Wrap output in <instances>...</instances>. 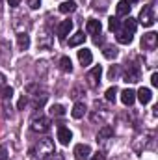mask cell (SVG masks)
<instances>
[{
  "instance_id": "obj_1",
  "label": "cell",
  "mask_w": 158,
  "mask_h": 160,
  "mask_svg": "<svg viewBox=\"0 0 158 160\" xmlns=\"http://www.w3.org/2000/svg\"><path fill=\"white\" fill-rule=\"evenodd\" d=\"M50 155H54V142L50 138H41V140H37L32 145L30 153H28L30 158H36V160H43V158H47V157H50Z\"/></svg>"
},
{
  "instance_id": "obj_2",
  "label": "cell",
  "mask_w": 158,
  "mask_h": 160,
  "mask_svg": "<svg viewBox=\"0 0 158 160\" xmlns=\"http://www.w3.org/2000/svg\"><path fill=\"white\" fill-rule=\"evenodd\" d=\"M138 21H140V24H143V26H147V28L155 24V8H153V4L143 6V9L140 11Z\"/></svg>"
},
{
  "instance_id": "obj_3",
  "label": "cell",
  "mask_w": 158,
  "mask_h": 160,
  "mask_svg": "<svg viewBox=\"0 0 158 160\" xmlns=\"http://www.w3.org/2000/svg\"><path fill=\"white\" fill-rule=\"evenodd\" d=\"M101 75H102V67H101V65H95V67L86 75L87 86H89V88H97L99 82H101Z\"/></svg>"
},
{
  "instance_id": "obj_4",
  "label": "cell",
  "mask_w": 158,
  "mask_h": 160,
  "mask_svg": "<svg viewBox=\"0 0 158 160\" xmlns=\"http://www.w3.org/2000/svg\"><path fill=\"white\" fill-rule=\"evenodd\" d=\"M158 43V34L156 32H149L141 38V48L143 50H155Z\"/></svg>"
},
{
  "instance_id": "obj_5",
  "label": "cell",
  "mask_w": 158,
  "mask_h": 160,
  "mask_svg": "<svg viewBox=\"0 0 158 160\" xmlns=\"http://www.w3.org/2000/svg\"><path fill=\"white\" fill-rule=\"evenodd\" d=\"M50 128V119L45 118V116H39V118H34L32 121V130L34 132H47Z\"/></svg>"
},
{
  "instance_id": "obj_6",
  "label": "cell",
  "mask_w": 158,
  "mask_h": 160,
  "mask_svg": "<svg viewBox=\"0 0 158 160\" xmlns=\"http://www.w3.org/2000/svg\"><path fill=\"white\" fill-rule=\"evenodd\" d=\"M73 153H75V158L77 160H87L89 155H91V147L87 143H78Z\"/></svg>"
},
{
  "instance_id": "obj_7",
  "label": "cell",
  "mask_w": 158,
  "mask_h": 160,
  "mask_svg": "<svg viewBox=\"0 0 158 160\" xmlns=\"http://www.w3.org/2000/svg\"><path fill=\"white\" fill-rule=\"evenodd\" d=\"M86 32L87 34H91V36H101V32H102V24H101V21H97V19H89L87 21V24H86Z\"/></svg>"
},
{
  "instance_id": "obj_8",
  "label": "cell",
  "mask_w": 158,
  "mask_h": 160,
  "mask_svg": "<svg viewBox=\"0 0 158 160\" xmlns=\"http://www.w3.org/2000/svg\"><path fill=\"white\" fill-rule=\"evenodd\" d=\"M58 140H60V143L62 145H69V142L73 140V132L67 128V127H58Z\"/></svg>"
},
{
  "instance_id": "obj_9",
  "label": "cell",
  "mask_w": 158,
  "mask_h": 160,
  "mask_svg": "<svg viewBox=\"0 0 158 160\" xmlns=\"http://www.w3.org/2000/svg\"><path fill=\"white\" fill-rule=\"evenodd\" d=\"M134 101H136V91L134 89H123L121 91V102L125 104V106H132L134 104Z\"/></svg>"
},
{
  "instance_id": "obj_10",
  "label": "cell",
  "mask_w": 158,
  "mask_h": 160,
  "mask_svg": "<svg viewBox=\"0 0 158 160\" xmlns=\"http://www.w3.org/2000/svg\"><path fill=\"white\" fill-rule=\"evenodd\" d=\"M78 62L82 63V67L91 65V62H93V54H91L89 48H80L78 50Z\"/></svg>"
},
{
  "instance_id": "obj_11",
  "label": "cell",
  "mask_w": 158,
  "mask_h": 160,
  "mask_svg": "<svg viewBox=\"0 0 158 160\" xmlns=\"http://www.w3.org/2000/svg\"><path fill=\"white\" fill-rule=\"evenodd\" d=\"M138 80H140V69H138L136 65H128V67H126V73H125V82L134 84V82H138Z\"/></svg>"
},
{
  "instance_id": "obj_12",
  "label": "cell",
  "mask_w": 158,
  "mask_h": 160,
  "mask_svg": "<svg viewBox=\"0 0 158 160\" xmlns=\"http://www.w3.org/2000/svg\"><path fill=\"white\" fill-rule=\"evenodd\" d=\"M71 30H73V21H62V24L58 26V36L62 38V39H65L69 34H71Z\"/></svg>"
},
{
  "instance_id": "obj_13",
  "label": "cell",
  "mask_w": 158,
  "mask_h": 160,
  "mask_svg": "<svg viewBox=\"0 0 158 160\" xmlns=\"http://www.w3.org/2000/svg\"><path fill=\"white\" fill-rule=\"evenodd\" d=\"M136 95H138V101H140L141 104H149L151 99H153V91H151L149 88H140Z\"/></svg>"
},
{
  "instance_id": "obj_14",
  "label": "cell",
  "mask_w": 158,
  "mask_h": 160,
  "mask_svg": "<svg viewBox=\"0 0 158 160\" xmlns=\"http://www.w3.org/2000/svg\"><path fill=\"white\" fill-rule=\"evenodd\" d=\"M112 136H114V127L104 125V127L99 130V134H97V142H104V140H108V138H112Z\"/></svg>"
},
{
  "instance_id": "obj_15",
  "label": "cell",
  "mask_w": 158,
  "mask_h": 160,
  "mask_svg": "<svg viewBox=\"0 0 158 160\" xmlns=\"http://www.w3.org/2000/svg\"><path fill=\"white\" fill-rule=\"evenodd\" d=\"M77 2L75 0H69V2H62L60 4V11L62 13H73V11H77Z\"/></svg>"
},
{
  "instance_id": "obj_16",
  "label": "cell",
  "mask_w": 158,
  "mask_h": 160,
  "mask_svg": "<svg viewBox=\"0 0 158 160\" xmlns=\"http://www.w3.org/2000/svg\"><path fill=\"white\" fill-rule=\"evenodd\" d=\"M136 26H138V22L132 17H126V21H123V30L128 32V34H134L136 32Z\"/></svg>"
},
{
  "instance_id": "obj_17",
  "label": "cell",
  "mask_w": 158,
  "mask_h": 160,
  "mask_svg": "<svg viewBox=\"0 0 158 160\" xmlns=\"http://www.w3.org/2000/svg\"><path fill=\"white\" fill-rule=\"evenodd\" d=\"M119 54V50L116 48V47H110V45H106L104 48H102V56L106 58V60H116Z\"/></svg>"
},
{
  "instance_id": "obj_18",
  "label": "cell",
  "mask_w": 158,
  "mask_h": 160,
  "mask_svg": "<svg viewBox=\"0 0 158 160\" xmlns=\"http://www.w3.org/2000/svg\"><path fill=\"white\" fill-rule=\"evenodd\" d=\"M84 114H86V104H84V102H77V104L73 106L71 116H73L75 119H80V118H84Z\"/></svg>"
},
{
  "instance_id": "obj_19",
  "label": "cell",
  "mask_w": 158,
  "mask_h": 160,
  "mask_svg": "<svg viewBox=\"0 0 158 160\" xmlns=\"http://www.w3.org/2000/svg\"><path fill=\"white\" fill-rule=\"evenodd\" d=\"M130 8H132V6H128L126 2L121 0L117 6H116V13H117V17H125V15H128V13H130Z\"/></svg>"
},
{
  "instance_id": "obj_20",
  "label": "cell",
  "mask_w": 158,
  "mask_h": 160,
  "mask_svg": "<svg viewBox=\"0 0 158 160\" xmlns=\"http://www.w3.org/2000/svg\"><path fill=\"white\" fill-rule=\"evenodd\" d=\"M17 45H19L21 50H28V47H30V36L19 34V36H17Z\"/></svg>"
},
{
  "instance_id": "obj_21",
  "label": "cell",
  "mask_w": 158,
  "mask_h": 160,
  "mask_svg": "<svg viewBox=\"0 0 158 160\" xmlns=\"http://www.w3.org/2000/svg\"><path fill=\"white\" fill-rule=\"evenodd\" d=\"M117 41L121 45H130V43H132V34H128V32H125V30H119Z\"/></svg>"
},
{
  "instance_id": "obj_22",
  "label": "cell",
  "mask_w": 158,
  "mask_h": 160,
  "mask_svg": "<svg viewBox=\"0 0 158 160\" xmlns=\"http://www.w3.org/2000/svg\"><path fill=\"white\" fill-rule=\"evenodd\" d=\"M86 41V36H84V32H77L71 39H69V47H78Z\"/></svg>"
},
{
  "instance_id": "obj_23",
  "label": "cell",
  "mask_w": 158,
  "mask_h": 160,
  "mask_svg": "<svg viewBox=\"0 0 158 160\" xmlns=\"http://www.w3.org/2000/svg\"><path fill=\"white\" fill-rule=\"evenodd\" d=\"M60 69H62L63 73H71V71H73V63H71V60H69L67 56H63V58L60 60Z\"/></svg>"
},
{
  "instance_id": "obj_24",
  "label": "cell",
  "mask_w": 158,
  "mask_h": 160,
  "mask_svg": "<svg viewBox=\"0 0 158 160\" xmlns=\"http://www.w3.org/2000/svg\"><path fill=\"white\" fill-rule=\"evenodd\" d=\"M48 112H50V116H52V118H60V116H63V114H65V108H63L62 104H52Z\"/></svg>"
},
{
  "instance_id": "obj_25",
  "label": "cell",
  "mask_w": 158,
  "mask_h": 160,
  "mask_svg": "<svg viewBox=\"0 0 158 160\" xmlns=\"http://www.w3.org/2000/svg\"><path fill=\"white\" fill-rule=\"evenodd\" d=\"M116 93H117V88H116V86L108 88L106 93H104V95H106V101H108V102H114V101H116Z\"/></svg>"
},
{
  "instance_id": "obj_26",
  "label": "cell",
  "mask_w": 158,
  "mask_h": 160,
  "mask_svg": "<svg viewBox=\"0 0 158 160\" xmlns=\"http://www.w3.org/2000/svg\"><path fill=\"white\" fill-rule=\"evenodd\" d=\"M37 45H39L41 48H50V38L48 36H43V38H39V41H37Z\"/></svg>"
},
{
  "instance_id": "obj_27",
  "label": "cell",
  "mask_w": 158,
  "mask_h": 160,
  "mask_svg": "<svg viewBox=\"0 0 158 160\" xmlns=\"http://www.w3.org/2000/svg\"><path fill=\"white\" fill-rule=\"evenodd\" d=\"M108 26H110V30H112V32H117V30H119V21H117V17H112Z\"/></svg>"
},
{
  "instance_id": "obj_28",
  "label": "cell",
  "mask_w": 158,
  "mask_h": 160,
  "mask_svg": "<svg viewBox=\"0 0 158 160\" xmlns=\"http://www.w3.org/2000/svg\"><path fill=\"white\" fill-rule=\"evenodd\" d=\"M117 75H119V67H117V65H112V67H110V71H108V77L114 80Z\"/></svg>"
},
{
  "instance_id": "obj_29",
  "label": "cell",
  "mask_w": 158,
  "mask_h": 160,
  "mask_svg": "<svg viewBox=\"0 0 158 160\" xmlns=\"http://www.w3.org/2000/svg\"><path fill=\"white\" fill-rule=\"evenodd\" d=\"M87 160H104V153H101V151H97V153H93V155H89V158Z\"/></svg>"
},
{
  "instance_id": "obj_30",
  "label": "cell",
  "mask_w": 158,
  "mask_h": 160,
  "mask_svg": "<svg viewBox=\"0 0 158 160\" xmlns=\"http://www.w3.org/2000/svg\"><path fill=\"white\" fill-rule=\"evenodd\" d=\"M28 6H30L32 9H37L41 6V0H28Z\"/></svg>"
},
{
  "instance_id": "obj_31",
  "label": "cell",
  "mask_w": 158,
  "mask_h": 160,
  "mask_svg": "<svg viewBox=\"0 0 158 160\" xmlns=\"http://www.w3.org/2000/svg\"><path fill=\"white\" fill-rule=\"evenodd\" d=\"M0 160H7V149L4 145H0Z\"/></svg>"
},
{
  "instance_id": "obj_32",
  "label": "cell",
  "mask_w": 158,
  "mask_h": 160,
  "mask_svg": "<svg viewBox=\"0 0 158 160\" xmlns=\"http://www.w3.org/2000/svg\"><path fill=\"white\" fill-rule=\"evenodd\" d=\"M13 95V89L11 88H4V99H11Z\"/></svg>"
},
{
  "instance_id": "obj_33",
  "label": "cell",
  "mask_w": 158,
  "mask_h": 160,
  "mask_svg": "<svg viewBox=\"0 0 158 160\" xmlns=\"http://www.w3.org/2000/svg\"><path fill=\"white\" fill-rule=\"evenodd\" d=\"M24 106H26V97L22 95V97H21V101H19V104H17V108H19V110H22Z\"/></svg>"
},
{
  "instance_id": "obj_34",
  "label": "cell",
  "mask_w": 158,
  "mask_h": 160,
  "mask_svg": "<svg viewBox=\"0 0 158 160\" xmlns=\"http://www.w3.org/2000/svg\"><path fill=\"white\" fill-rule=\"evenodd\" d=\"M151 84H153L155 88L158 86V73H153V75H151Z\"/></svg>"
},
{
  "instance_id": "obj_35",
  "label": "cell",
  "mask_w": 158,
  "mask_h": 160,
  "mask_svg": "<svg viewBox=\"0 0 158 160\" xmlns=\"http://www.w3.org/2000/svg\"><path fill=\"white\" fill-rule=\"evenodd\" d=\"M7 4H9L11 8H17V6L21 4V0H7Z\"/></svg>"
},
{
  "instance_id": "obj_36",
  "label": "cell",
  "mask_w": 158,
  "mask_h": 160,
  "mask_svg": "<svg viewBox=\"0 0 158 160\" xmlns=\"http://www.w3.org/2000/svg\"><path fill=\"white\" fill-rule=\"evenodd\" d=\"M123 2H126V4H128V6H132V4H136V2H138V0H123Z\"/></svg>"
}]
</instances>
